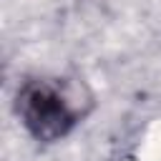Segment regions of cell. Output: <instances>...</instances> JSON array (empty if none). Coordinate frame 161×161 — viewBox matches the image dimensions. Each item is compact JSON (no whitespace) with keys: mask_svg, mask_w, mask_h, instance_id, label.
<instances>
[{"mask_svg":"<svg viewBox=\"0 0 161 161\" xmlns=\"http://www.w3.org/2000/svg\"><path fill=\"white\" fill-rule=\"evenodd\" d=\"M93 96L83 80L35 78L28 80L15 98V111L28 133L40 143L60 141L73 126L88 116Z\"/></svg>","mask_w":161,"mask_h":161,"instance_id":"6da1fadb","label":"cell"}]
</instances>
